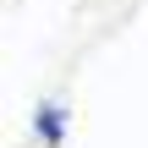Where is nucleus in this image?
<instances>
[{"instance_id": "f257e3e1", "label": "nucleus", "mask_w": 148, "mask_h": 148, "mask_svg": "<svg viewBox=\"0 0 148 148\" xmlns=\"http://www.w3.org/2000/svg\"><path fill=\"white\" fill-rule=\"evenodd\" d=\"M66 132H71V104L66 99H38V110H33V137H38V148H60Z\"/></svg>"}]
</instances>
